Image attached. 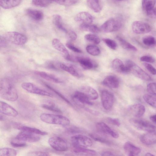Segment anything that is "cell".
<instances>
[{
    "label": "cell",
    "mask_w": 156,
    "mask_h": 156,
    "mask_svg": "<svg viewBox=\"0 0 156 156\" xmlns=\"http://www.w3.org/2000/svg\"><path fill=\"white\" fill-rule=\"evenodd\" d=\"M71 140L74 147L87 148L91 146L93 142L89 137L82 135H76L72 136Z\"/></svg>",
    "instance_id": "cell-4"
},
{
    "label": "cell",
    "mask_w": 156,
    "mask_h": 156,
    "mask_svg": "<svg viewBox=\"0 0 156 156\" xmlns=\"http://www.w3.org/2000/svg\"><path fill=\"white\" fill-rule=\"evenodd\" d=\"M144 44L147 46L152 47L156 45V39L153 36L148 35L144 37L142 40Z\"/></svg>",
    "instance_id": "cell-37"
},
{
    "label": "cell",
    "mask_w": 156,
    "mask_h": 156,
    "mask_svg": "<svg viewBox=\"0 0 156 156\" xmlns=\"http://www.w3.org/2000/svg\"><path fill=\"white\" fill-rule=\"evenodd\" d=\"M85 39L87 41L95 44H98L100 42V38L94 34H87L84 36Z\"/></svg>",
    "instance_id": "cell-42"
},
{
    "label": "cell",
    "mask_w": 156,
    "mask_h": 156,
    "mask_svg": "<svg viewBox=\"0 0 156 156\" xmlns=\"http://www.w3.org/2000/svg\"><path fill=\"white\" fill-rule=\"evenodd\" d=\"M73 151L75 153L84 155H94L97 153L94 150L81 147H74Z\"/></svg>",
    "instance_id": "cell-33"
},
{
    "label": "cell",
    "mask_w": 156,
    "mask_h": 156,
    "mask_svg": "<svg viewBox=\"0 0 156 156\" xmlns=\"http://www.w3.org/2000/svg\"><path fill=\"white\" fill-rule=\"evenodd\" d=\"M48 67L53 69L57 70L58 69V63H55L53 62H50L47 64Z\"/></svg>",
    "instance_id": "cell-56"
},
{
    "label": "cell",
    "mask_w": 156,
    "mask_h": 156,
    "mask_svg": "<svg viewBox=\"0 0 156 156\" xmlns=\"http://www.w3.org/2000/svg\"><path fill=\"white\" fill-rule=\"evenodd\" d=\"M107 119L109 123L112 125L119 126L121 124L120 121L118 119L108 117Z\"/></svg>",
    "instance_id": "cell-52"
},
{
    "label": "cell",
    "mask_w": 156,
    "mask_h": 156,
    "mask_svg": "<svg viewBox=\"0 0 156 156\" xmlns=\"http://www.w3.org/2000/svg\"><path fill=\"white\" fill-rule=\"evenodd\" d=\"M130 72L138 78L146 81H150L151 77L134 62L130 67Z\"/></svg>",
    "instance_id": "cell-12"
},
{
    "label": "cell",
    "mask_w": 156,
    "mask_h": 156,
    "mask_svg": "<svg viewBox=\"0 0 156 156\" xmlns=\"http://www.w3.org/2000/svg\"><path fill=\"white\" fill-rule=\"evenodd\" d=\"M3 119V117L1 115H0V120L1 121V120H2Z\"/></svg>",
    "instance_id": "cell-61"
},
{
    "label": "cell",
    "mask_w": 156,
    "mask_h": 156,
    "mask_svg": "<svg viewBox=\"0 0 156 156\" xmlns=\"http://www.w3.org/2000/svg\"><path fill=\"white\" fill-rule=\"evenodd\" d=\"M150 118L152 122L156 124V114L151 116Z\"/></svg>",
    "instance_id": "cell-59"
},
{
    "label": "cell",
    "mask_w": 156,
    "mask_h": 156,
    "mask_svg": "<svg viewBox=\"0 0 156 156\" xmlns=\"http://www.w3.org/2000/svg\"><path fill=\"white\" fill-rule=\"evenodd\" d=\"M145 101L151 106L156 108V98L148 94H145L143 96Z\"/></svg>",
    "instance_id": "cell-40"
},
{
    "label": "cell",
    "mask_w": 156,
    "mask_h": 156,
    "mask_svg": "<svg viewBox=\"0 0 156 156\" xmlns=\"http://www.w3.org/2000/svg\"><path fill=\"white\" fill-rule=\"evenodd\" d=\"M16 154V151L12 148L5 147L0 150V156H14Z\"/></svg>",
    "instance_id": "cell-35"
},
{
    "label": "cell",
    "mask_w": 156,
    "mask_h": 156,
    "mask_svg": "<svg viewBox=\"0 0 156 156\" xmlns=\"http://www.w3.org/2000/svg\"><path fill=\"white\" fill-rule=\"evenodd\" d=\"M147 16L151 18L156 19V7L145 11Z\"/></svg>",
    "instance_id": "cell-49"
},
{
    "label": "cell",
    "mask_w": 156,
    "mask_h": 156,
    "mask_svg": "<svg viewBox=\"0 0 156 156\" xmlns=\"http://www.w3.org/2000/svg\"><path fill=\"white\" fill-rule=\"evenodd\" d=\"M58 67L62 70L69 73L74 76L80 77L82 74L74 65L64 63H58Z\"/></svg>",
    "instance_id": "cell-14"
},
{
    "label": "cell",
    "mask_w": 156,
    "mask_h": 156,
    "mask_svg": "<svg viewBox=\"0 0 156 156\" xmlns=\"http://www.w3.org/2000/svg\"><path fill=\"white\" fill-rule=\"evenodd\" d=\"M52 44L54 48L61 52L65 58L68 60L71 55L66 48L59 39L56 38L53 39Z\"/></svg>",
    "instance_id": "cell-17"
},
{
    "label": "cell",
    "mask_w": 156,
    "mask_h": 156,
    "mask_svg": "<svg viewBox=\"0 0 156 156\" xmlns=\"http://www.w3.org/2000/svg\"><path fill=\"white\" fill-rule=\"evenodd\" d=\"M76 62L85 69H90L96 67L97 64L91 59L87 57H76Z\"/></svg>",
    "instance_id": "cell-19"
},
{
    "label": "cell",
    "mask_w": 156,
    "mask_h": 156,
    "mask_svg": "<svg viewBox=\"0 0 156 156\" xmlns=\"http://www.w3.org/2000/svg\"><path fill=\"white\" fill-rule=\"evenodd\" d=\"M16 126L17 129L22 131H26L42 136L46 135L48 134V133L47 132L42 131L35 128L20 125H16Z\"/></svg>",
    "instance_id": "cell-27"
},
{
    "label": "cell",
    "mask_w": 156,
    "mask_h": 156,
    "mask_svg": "<svg viewBox=\"0 0 156 156\" xmlns=\"http://www.w3.org/2000/svg\"><path fill=\"white\" fill-rule=\"evenodd\" d=\"M25 12L28 16L35 21L41 20L44 17L43 13L39 10L32 9H27L25 10Z\"/></svg>",
    "instance_id": "cell-25"
},
{
    "label": "cell",
    "mask_w": 156,
    "mask_h": 156,
    "mask_svg": "<svg viewBox=\"0 0 156 156\" xmlns=\"http://www.w3.org/2000/svg\"><path fill=\"white\" fill-rule=\"evenodd\" d=\"M45 85L46 87L49 89L51 90L52 91L55 92L56 94L58 95L60 98H61L62 99L64 100L68 104L71 105V103L63 95L59 93L58 91H57L56 90L54 89L53 88L50 86V85L47 84H44Z\"/></svg>",
    "instance_id": "cell-46"
},
{
    "label": "cell",
    "mask_w": 156,
    "mask_h": 156,
    "mask_svg": "<svg viewBox=\"0 0 156 156\" xmlns=\"http://www.w3.org/2000/svg\"><path fill=\"white\" fill-rule=\"evenodd\" d=\"M120 82L118 78L114 75H109L103 80L102 83L104 86L111 88H117L119 85Z\"/></svg>",
    "instance_id": "cell-20"
},
{
    "label": "cell",
    "mask_w": 156,
    "mask_h": 156,
    "mask_svg": "<svg viewBox=\"0 0 156 156\" xmlns=\"http://www.w3.org/2000/svg\"><path fill=\"white\" fill-rule=\"evenodd\" d=\"M131 124L136 128L147 132H156V127L150 122L142 119H132Z\"/></svg>",
    "instance_id": "cell-8"
},
{
    "label": "cell",
    "mask_w": 156,
    "mask_h": 156,
    "mask_svg": "<svg viewBox=\"0 0 156 156\" xmlns=\"http://www.w3.org/2000/svg\"><path fill=\"white\" fill-rule=\"evenodd\" d=\"M17 140L18 141H12L11 142L10 144L12 147H20L26 146V143L24 142Z\"/></svg>",
    "instance_id": "cell-48"
},
{
    "label": "cell",
    "mask_w": 156,
    "mask_h": 156,
    "mask_svg": "<svg viewBox=\"0 0 156 156\" xmlns=\"http://www.w3.org/2000/svg\"><path fill=\"white\" fill-rule=\"evenodd\" d=\"M86 50L89 54L93 56H97L100 53L99 48L95 45H88L86 48Z\"/></svg>",
    "instance_id": "cell-38"
},
{
    "label": "cell",
    "mask_w": 156,
    "mask_h": 156,
    "mask_svg": "<svg viewBox=\"0 0 156 156\" xmlns=\"http://www.w3.org/2000/svg\"><path fill=\"white\" fill-rule=\"evenodd\" d=\"M141 61L147 63H153L155 62V60L153 57L148 56L144 55L140 58Z\"/></svg>",
    "instance_id": "cell-51"
},
{
    "label": "cell",
    "mask_w": 156,
    "mask_h": 156,
    "mask_svg": "<svg viewBox=\"0 0 156 156\" xmlns=\"http://www.w3.org/2000/svg\"><path fill=\"white\" fill-rule=\"evenodd\" d=\"M90 136L92 138L96 141L107 144H110V142L109 141L99 135L94 134H91Z\"/></svg>",
    "instance_id": "cell-45"
},
{
    "label": "cell",
    "mask_w": 156,
    "mask_h": 156,
    "mask_svg": "<svg viewBox=\"0 0 156 156\" xmlns=\"http://www.w3.org/2000/svg\"><path fill=\"white\" fill-rule=\"evenodd\" d=\"M129 111L133 116L137 117L142 116L145 112L144 106L140 104H136L130 105Z\"/></svg>",
    "instance_id": "cell-22"
},
{
    "label": "cell",
    "mask_w": 156,
    "mask_h": 156,
    "mask_svg": "<svg viewBox=\"0 0 156 156\" xmlns=\"http://www.w3.org/2000/svg\"><path fill=\"white\" fill-rule=\"evenodd\" d=\"M121 21L118 19L111 18L109 19L102 25L101 29L105 33H110L117 31L122 26Z\"/></svg>",
    "instance_id": "cell-5"
},
{
    "label": "cell",
    "mask_w": 156,
    "mask_h": 156,
    "mask_svg": "<svg viewBox=\"0 0 156 156\" xmlns=\"http://www.w3.org/2000/svg\"><path fill=\"white\" fill-rule=\"evenodd\" d=\"M156 2V0H142V7L145 12L154 7Z\"/></svg>",
    "instance_id": "cell-36"
},
{
    "label": "cell",
    "mask_w": 156,
    "mask_h": 156,
    "mask_svg": "<svg viewBox=\"0 0 156 156\" xmlns=\"http://www.w3.org/2000/svg\"><path fill=\"white\" fill-rule=\"evenodd\" d=\"M52 22L54 25L59 29L67 33L68 30L64 26L61 16L58 15L53 16L52 18Z\"/></svg>",
    "instance_id": "cell-30"
},
{
    "label": "cell",
    "mask_w": 156,
    "mask_h": 156,
    "mask_svg": "<svg viewBox=\"0 0 156 156\" xmlns=\"http://www.w3.org/2000/svg\"><path fill=\"white\" fill-rule=\"evenodd\" d=\"M144 65L147 70L153 75H156V69L151 65L148 63H144Z\"/></svg>",
    "instance_id": "cell-50"
},
{
    "label": "cell",
    "mask_w": 156,
    "mask_h": 156,
    "mask_svg": "<svg viewBox=\"0 0 156 156\" xmlns=\"http://www.w3.org/2000/svg\"><path fill=\"white\" fill-rule=\"evenodd\" d=\"M88 7L95 12H100L102 9L99 0H87Z\"/></svg>",
    "instance_id": "cell-31"
},
{
    "label": "cell",
    "mask_w": 156,
    "mask_h": 156,
    "mask_svg": "<svg viewBox=\"0 0 156 156\" xmlns=\"http://www.w3.org/2000/svg\"><path fill=\"white\" fill-rule=\"evenodd\" d=\"M36 134L22 131L19 133L16 137V140L23 142H35L39 141L40 138Z\"/></svg>",
    "instance_id": "cell-11"
},
{
    "label": "cell",
    "mask_w": 156,
    "mask_h": 156,
    "mask_svg": "<svg viewBox=\"0 0 156 156\" xmlns=\"http://www.w3.org/2000/svg\"><path fill=\"white\" fill-rule=\"evenodd\" d=\"M66 34L69 39L71 41H75L77 38V35L73 31L71 30H69Z\"/></svg>",
    "instance_id": "cell-53"
},
{
    "label": "cell",
    "mask_w": 156,
    "mask_h": 156,
    "mask_svg": "<svg viewBox=\"0 0 156 156\" xmlns=\"http://www.w3.org/2000/svg\"><path fill=\"white\" fill-rule=\"evenodd\" d=\"M21 86L24 90L31 93L51 97H53L52 94L31 83L24 82L21 84Z\"/></svg>",
    "instance_id": "cell-7"
},
{
    "label": "cell",
    "mask_w": 156,
    "mask_h": 156,
    "mask_svg": "<svg viewBox=\"0 0 156 156\" xmlns=\"http://www.w3.org/2000/svg\"><path fill=\"white\" fill-rule=\"evenodd\" d=\"M29 155L31 156H48L49 153L44 151H35L30 152L28 154Z\"/></svg>",
    "instance_id": "cell-54"
},
{
    "label": "cell",
    "mask_w": 156,
    "mask_h": 156,
    "mask_svg": "<svg viewBox=\"0 0 156 156\" xmlns=\"http://www.w3.org/2000/svg\"><path fill=\"white\" fill-rule=\"evenodd\" d=\"M21 0H0V5L3 8L10 9L18 5Z\"/></svg>",
    "instance_id": "cell-28"
},
{
    "label": "cell",
    "mask_w": 156,
    "mask_h": 156,
    "mask_svg": "<svg viewBox=\"0 0 156 156\" xmlns=\"http://www.w3.org/2000/svg\"><path fill=\"white\" fill-rule=\"evenodd\" d=\"M123 148L126 153L129 156L137 155L140 153L141 151L140 148L129 142L125 143Z\"/></svg>",
    "instance_id": "cell-23"
},
{
    "label": "cell",
    "mask_w": 156,
    "mask_h": 156,
    "mask_svg": "<svg viewBox=\"0 0 156 156\" xmlns=\"http://www.w3.org/2000/svg\"><path fill=\"white\" fill-rule=\"evenodd\" d=\"M102 156H114L115 155L112 152L109 151H105L102 153Z\"/></svg>",
    "instance_id": "cell-58"
},
{
    "label": "cell",
    "mask_w": 156,
    "mask_h": 156,
    "mask_svg": "<svg viewBox=\"0 0 156 156\" xmlns=\"http://www.w3.org/2000/svg\"><path fill=\"white\" fill-rule=\"evenodd\" d=\"M0 112L6 115L15 117L18 115V112L8 104L2 101L0 102Z\"/></svg>",
    "instance_id": "cell-16"
},
{
    "label": "cell",
    "mask_w": 156,
    "mask_h": 156,
    "mask_svg": "<svg viewBox=\"0 0 156 156\" xmlns=\"http://www.w3.org/2000/svg\"><path fill=\"white\" fill-rule=\"evenodd\" d=\"M48 142L50 146L56 151H66L68 148L66 142L62 138L57 136L50 137Z\"/></svg>",
    "instance_id": "cell-6"
},
{
    "label": "cell",
    "mask_w": 156,
    "mask_h": 156,
    "mask_svg": "<svg viewBox=\"0 0 156 156\" xmlns=\"http://www.w3.org/2000/svg\"><path fill=\"white\" fill-rule=\"evenodd\" d=\"M147 91L151 94L156 96V83H151L147 86Z\"/></svg>",
    "instance_id": "cell-47"
},
{
    "label": "cell",
    "mask_w": 156,
    "mask_h": 156,
    "mask_svg": "<svg viewBox=\"0 0 156 156\" xmlns=\"http://www.w3.org/2000/svg\"><path fill=\"white\" fill-rule=\"evenodd\" d=\"M75 20L81 24H91L93 21L92 16L89 13L82 12L77 14L75 17Z\"/></svg>",
    "instance_id": "cell-18"
},
{
    "label": "cell",
    "mask_w": 156,
    "mask_h": 156,
    "mask_svg": "<svg viewBox=\"0 0 156 156\" xmlns=\"http://www.w3.org/2000/svg\"><path fill=\"white\" fill-rule=\"evenodd\" d=\"M0 95L2 98L11 101H16L18 97L14 85L9 79L6 78L1 81Z\"/></svg>",
    "instance_id": "cell-1"
},
{
    "label": "cell",
    "mask_w": 156,
    "mask_h": 156,
    "mask_svg": "<svg viewBox=\"0 0 156 156\" xmlns=\"http://www.w3.org/2000/svg\"><path fill=\"white\" fill-rule=\"evenodd\" d=\"M3 36L8 42L16 45H23L27 41V38L25 35L16 31L7 32Z\"/></svg>",
    "instance_id": "cell-3"
},
{
    "label": "cell",
    "mask_w": 156,
    "mask_h": 156,
    "mask_svg": "<svg viewBox=\"0 0 156 156\" xmlns=\"http://www.w3.org/2000/svg\"><path fill=\"white\" fill-rule=\"evenodd\" d=\"M41 121L50 124L67 126L70 123L69 119L65 116L48 113H42L40 116Z\"/></svg>",
    "instance_id": "cell-2"
},
{
    "label": "cell",
    "mask_w": 156,
    "mask_h": 156,
    "mask_svg": "<svg viewBox=\"0 0 156 156\" xmlns=\"http://www.w3.org/2000/svg\"><path fill=\"white\" fill-rule=\"evenodd\" d=\"M80 28L83 31L93 33H98L100 31L99 29L97 26L91 24H81L80 26Z\"/></svg>",
    "instance_id": "cell-34"
},
{
    "label": "cell",
    "mask_w": 156,
    "mask_h": 156,
    "mask_svg": "<svg viewBox=\"0 0 156 156\" xmlns=\"http://www.w3.org/2000/svg\"><path fill=\"white\" fill-rule=\"evenodd\" d=\"M102 41L110 48L113 50H115L117 48V44L114 40L108 38L102 39Z\"/></svg>",
    "instance_id": "cell-44"
},
{
    "label": "cell",
    "mask_w": 156,
    "mask_h": 156,
    "mask_svg": "<svg viewBox=\"0 0 156 156\" xmlns=\"http://www.w3.org/2000/svg\"><path fill=\"white\" fill-rule=\"evenodd\" d=\"M132 28L134 32L139 34L147 33L151 30V27L149 24L140 21H136L133 22L132 25Z\"/></svg>",
    "instance_id": "cell-9"
},
{
    "label": "cell",
    "mask_w": 156,
    "mask_h": 156,
    "mask_svg": "<svg viewBox=\"0 0 156 156\" xmlns=\"http://www.w3.org/2000/svg\"><path fill=\"white\" fill-rule=\"evenodd\" d=\"M116 0L117 1H124V0Z\"/></svg>",
    "instance_id": "cell-62"
},
{
    "label": "cell",
    "mask_w": 156,
    "mask_h": 156,
    "mask_svg": "<svg viewBox=\"0 0 156 156\" xmlns=\"http://www.w3.org/2000/svg\"><path fill=\"white\" fill-rule=\"evenodd\" d=\"M96 127L98 130L102 133L109 135L115 138L119 137V134L117 132L112 129L103 122H98Z\"/></svg>",
    "instance_id": "cell-13"
},
{
    "label": "cell",
    "mask_w": 156,
    "mask_h": 156,
    "mask_svg": "<svg viewBox=\"0 0 156 156\" xmlns=\"http://www.w3.org/2000/svg\"><path fill=\"white\" fill-rule=\"evenodd\" d=\"M112 67L115 71L120 73H126V70L125 64L120 59L115 58L113 60L112 63Z\"/></svg>",
    "instance_id": "cell-29"
},
{
    "label": "cell",
    "mask_w": 156,
    "mask_h": 156,
    "mask_svg": "<svg viewBox=\"0 0 156 156\" xmlns=\"http://www.w3.org/2000/svg\"><path fill=\"white\" fill-rule=\"evenodd\" d=\"M42 108L51 111L53 112L61 113V110L58 108L56 107L54 103L51 102L49 104H43L41 105Z\"/></svg>",
    "instance_id": "cell-41"
},
{
    "label": "cell",
    "mask_w": 156,
    "mask_h": 156,
    "mask_svg": "<svg viewBox=\"0 0 156 156\" xmlns=\"http://www.w3.org/2000/svg\"><path fill=\"white\" fill-rule=\"evenodd\" d=\"M35 73L42 78L50 82L57 83H62V81L55 75L43 71H36Z\"/></svg>",
    "instance_id": "cell-24"
},
{
    "label": "cell",
    "mask_w": 156,
    "mask_h": 156,
    "mask_svg": "<svg viewBox=\"0 0 156 156\" xmlns=\"http://www.w3.org/2000/svg\"><path fill=\"white\" fill-rule=\"evenodd\" d=\"M72 98L76 102L80 105H92L93 104L87 96L80 90L75 92L73 95Z\"/></svg>",
    "instance_id": "cell-15"
},
{
    "label": "cell",
    "mask_w": 156,
    "mask_h": 156,
    "mask_svg": "<svg viewBox=\"0 0 156 156\" xmlns=\"http://www.w3.org/2000/svg\"><path fill=\"white\" fill-rule=\"evenodd\" d=\"M114 96L111 92L106 90L102 91L101 101L103 108L106 110L110 109L114 103Z\"/></svg>",
    "instance_id": "cell-10"
},
{
    "label": "cell",
    "mask_w": 156,
    "mask_h": 156,
    "mask_svg": "<svg viewBox=\"0 0 156 156\" xmlns=\"http://www.w3.org/2000/svg\"><path fill=\"white\" fill-rule=\"evenodd\" d=\"M52 2V0H32V2L36 6L45 7L49 5Z\"/></svg>",
    "instance_id": "cell-39"
},
{
    "label": "cell",
    "mask_w": 156,
    "mask_h": 156,
    "mask_svg": "<svg viewBox=\"0 0 156 156\" xmlns=\"http://www.w3.org/2000/svg\"><path fill=\"white\" fill-rule=\"evenodd\" d=\"M141 142L147 145L156 144V132H147L140 137Z\"/></svg>",
    "instance_id": "cell-21"
},
{
    "label": "cell",
    "mask_w": 156,
    "mask_h": 156,
    "mask_svg": "<svg viewBox=\"0 0 156 156\" xmlns=\"http://www.w3.org/2000/svg\"><path fill=\"white\" fill-rule=\"evenodd\" d=\"M55 3L60 5L69 6L76 3L78 0H52Z\"/></svg>",
    "instance_id": "cell-43"
},
{
    "label": "cell",
    "mask_w": 156,
    "mask_h": 156,
    "mask_svg": "<svg viewBox=\"0 0 156 156\" xmlns=\"http://www.w3.org/2000/svg\"><path fill=\"white\" fill-rule=\"evenodd\" d=\"M80 91L84 93L90 100H96L98 98V95L97 91L90 87H83Z\"/></svg>",
    "instance_id": "cell-26"
},
{
    "label": "cell",
    "mask_w": 156,
    "mask_h": 156,
    "mask_svg": "<svg viewBox=\"0 0 156 156\" xmlns=\"http://www.w3.org/2000/svg\"><path fill=\"white\" fill-rule=\"evenodd\" d=\"M145 155V156H153V155H154L153 154H151L150 153L148 152V153H146Z\"/></svg>",
    "instance_id": "cell-60"
},
{
    "label": "cell",
    "mask_w": 156,
    "mask_h": 156,
    "mask_svg": "<svg viewBox=\"0 0 156 156\" xmlns=\"http://www.w3.org/2000/svg\"><path fill=\"white\" fill-rule=\"evenodd\" d=\"M7 42L3 35L0 36V45L1 47H5L7 45Z\"/></svg>",
    "instance_id": "cell-57"
},
{
    "label": "cell",
    "mask_w": 156,
    "mask_h": 156,
    "mask_svg": "<svg viewBox=\"0 0 156 156\" xmlns=\"http://www.w3.org/2000/svg\"><path fill=\"white\" fill-rule=\"evenodd\" d=\"M116 39L119 41L121 46L124 49L133 51H137V49L136 47L121 37L117 36L116 37Z\"/></svg>",
    "instance_id": "cell-32"
},
{
    "label": "cell",
    "mask_w": 156,
    "mask_h": 156,
    "mask_svg": "<svg viewBox=\"0 0 156 156\" xmlns=\"http://www.w3.org/2000/svg\"><path fill=\"white\" fill-rule=\"evenodd\" d=\"M66 46L69 49L74 52L79 53L82 52V51L80 49L75 47L71 43H67L66 44Z\"/></svg>",
    "instance_id": "cell-55"
}]
</instances>
